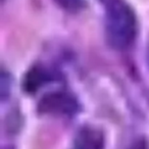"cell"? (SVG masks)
<instances>
[{
	"label": "cell",
	"instance_id": "277c9868",
	"mask_svg": "<svg viewBox=\"0 0 149 149\" xmlns=\"http://www.w3.org/2000/svg\"><path fill=\"white\" fill-rule=\"evenodd\" d=\"M51 74L45 70V68L38 66L33 68L24 79V88L29 93L37 91L40 87L51 80Z\"/></svg>",
	"mask_w": 149,
	"mask_h": 149
},
{
	"label": "cell",
	"instance_id": "8992f818",
	"mask_svg": "<svg viewBox=\"0 0 149 149\" xmlns=\"http://www.w3.org/2000/svg\"><path fill=\"white\" fill-rule=\"evenodd\" d=\"M131 149H147V148H146V144L143 141H138Z\"/></svg>",
	"mask_w": 149,
	"mask_h": 149
},
{
	"label": "cell",
	"instance_id": "5b68a950",
	"mask_svg": "<svg viewBox=\"0 0 149 149\" xmlns=\"http://www.w3.org/2000/svg\"><path fill=\"white\" fill-rule=\"evenodd\" d=\"M56 3L68 11H77L81 8L82 0H55Z\"/></svg>",
	"mask_w": 149,
	"mask_h": 149
},
{
	"label": "cell",
	"instance_id": "7a4b0ae2",
	"mask_svg": "<svg viewBox=\"0 0 149 149\" xmlns=\"http://www.w3.org/2000/svg\"><path fill=\"white\" fill-rule=\"evenodd\" d=\"M78 102L70 93L55 91L44 95L39 102V110L42 113L72 116L78 110Z\"/></svg>",
	"mask_w": 149,
	"mask_h": 149
},
{
	"label": "cell",
	"instance_id": "6da1fadb",
	"mask_svg": "<svg viewBox=\"0 0 149 149\" xmlns=\"http://www.w3.org/2000/svg\"><path fill=\"white\" fill-rule=\"evenodd\" d=\"M105 9L106 38L116 49H125L136 36V17L124 0H100Z\"/></svg>",
	"mask_w": 149,
	"mask_h": 149
},
{
	"label": "cell",
	"instance_id": "3957f363",
	"mask_svg": "<svg viewBox=\"0 0 149 149\" xmlns=\"http://www.w3.org/2000/svg\"><path fill=\"white\" fill-rule=\"evenodd\" d=\"M103 135L97 129L84 127L78 133L72 149H103Z\"/></svg>",
	"mask_w": 149,
	"mask_h": 149
},
{
	"label": "cell",
	"instance_id": "52a82bcc",
	"mask_svg": "<svg viewBox=\"0 0 149 149\" xmlns=\"http://www.w3.org/2000/svg\"><path fill=\"white\" fill-rule=\"evenodd\" d=\"M148 63H149V47H148Z\"/></svg>",
	"mask_w": 149,
	"mask_h": 149
}]
</instances>
